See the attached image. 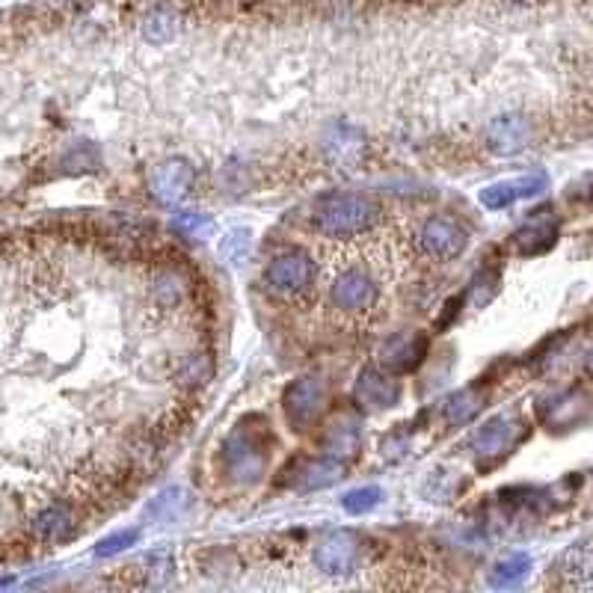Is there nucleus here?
I'll return each mask as SVG.
<instances>
[{"label":"nucleus","instance_id":"1","mask_svg":"<svg viewBox=\"0 0 593 593\" xmlns=\"http://www.w3.org/2000/svg\"><path fill=\"white\" fill-rule=\"evenodd\" d=\"M380 218V208L371 197H362V193H348V190H336V193H327L315 202V214H311V223H315V232H320L324 237H336V241H350V237H359L371 232V226Z\"/></svg>","mask_w":593,"mask_h":593},{"label":"nucleus","instance_id":"2","mask_svg":"<svg viewBox=\"0 0 593 593\" xmlns=\"http://www.w3.org/2000/svg\"><path fill=\"white\" fill-rule=\"evenodd\" d=\"M271 452H267V434L262 427H253L244 422L226 436V443L220 448V463L232 480L241 484H255L267 469Z\"/></svg>","mask_w":593,"mask_h":593},{"label":"nucleus","instance_id":"3","mask_svg":"<svg viewBox=\"0 0 593 593\" xmlns=\"http://www.w3.org/2000/svg\"><path fill=\"white\" fill-rule=\"evenodd\" d=\"M315 274L318 271H315V262H311L309 253L285 250L264 267V285L283 300H297V297H306L311 292Z\"/></svg>","mask_w":593,"mask_h":593},{"label":"nucleus","instance_id":"4","mask_svg":"<svg viewBox=\"0 0 593 593\" xmlns=\"http://www.w3.org/2000/svg\"><path fill=\"white\" fill-rule=\"evenodd\" d=\"M528 427L526 422L513 413L493 415L490 422L480 424L475 436H472V454L478 457V463H499L501 457H508L522 440H526Z\"/></svg>","mask_w":593,"mask_h":593},{"label":"nucleus","instance_id":"5","mask_svg":"<svg viewBox=\"0 0 593 593\" xmlns=\"http://www.w3.org/2000/svg\"><path fill=\"white\" fill-rule=\"evenodd\" d=\"M327 401H330V392H327V383L320 377H300L285 389V419H288L294 431H309L327 410Z\"/></svg>","mask_w":593,"mask_h":593},{"label":"nucleus","instance_id":"6","mask_svg":"<svg viewBox=\"0 0 593 593\" xmlns=\"http://www.w3.org/2000/svg\"><path fill=\"white\" fill-rule=\"evenodd\" d=\"M330 300L341 315H368L380 300V285L362 267H345L332 279Z\"/></svg>","mask_w":593,"mask_h":593},{"label":"nucleus","instance_id":"7","mask_svg":"<svg viewBox=\"0 0 593 593\" xmlns=\"http://www.w3.org/2000/svg\"><path fill=\"white\" fill-rule=\"evenodd\" d=\"M537 415L549 431H573L593 422V395L582 389H566V392L543 398L537 404Z\"/></svg>","mask_w":593,"mask_h":593},{"label":"nucleus","instance_id":"8","mask_svg":"<svg viewBox=\"0 0 593 593\" xmlns=\"http://www.w3.org/2000/svg\"><path fill=\"white\" fill-rule=\"evenodd\" d=\"M419 246L434 262H452L469 246V232L454 218L436 214V218L424 220L422 232H419Z\"/></svg>","mask_w":593,"mask_h":593},{"label":"nucleus","instance_id":"9","mask_svg":"<svg viewBox=\"0 0 593 593\" xmlns=\"http://www.w3.org/2000/svg\"><path fill=\"white\" fill-rule=\"evenodd\" d=\"M359 555H362V540L359 534L341 528V531H330L318 540L315 547V566L327 575H348L357 570Z\"/></svg>","mask_w":593,"mask_h":593},{"label":"nucleus","instance_id":"10","mask_svg":"<svg viewBox=\"0 0 593 593\" xmlns=\"http://www.w3.org/2000/svg\"><path fill=\"white\" fill-rule=\"evenodd\" d=\"M357 404L368 413H380V410H392L401 401V383L395 380L392 371L386 368H362L357 377V389H353Z\"/></svg>","mask_w":593,"mask_h":593},{"label":"nucleus","instance_id":"11","mask_svg":"<svg viewBox=\"0 0 593 593\" xmlns=\"http://www.w3.org/2000/svg\"><path fill=\"white\" fill-rule=\"evenodd\" d=\"M549 188L547 172H528V176H517V179L496 181V184H487L480 190L478 199L480 205L490 208V211H501V208H510L519 199H531L537 193H543Z\"/></svg>","mask_w":593,"mask_h":593},{"label":"nucleus","instance_id":"12","mask_svg":"<svg viewBox=\"0 0 593 593\" xmlns=\"http://www.w3.org/2000/svg\"><path fill=\"white\" fill-rule=\"evenodd\" d=\"M193 170H190L184 160H167V163H160L155 167L149 179V190L151 197L163 202V205H179L184 199L190 197V190H193Z\"/></svg>","mask_w":593,"mask_h":593},{"label":"nucleus","instance_id":"13","mask_svg":"<svg viewBox=\"0 0 593 593\" xmlns=\"http://www.w3.org/2000/svg\"><path fill=\"white\" fill-rule=\"evenodd\" d=\"M424 357H427V339L422 332H398L380 348V366L392 374H410L422 366Z\"/></svg>","mask_w":593,"mask_h":593},{"label":"nucleus","instance_id":"14","mask_svg":"<svg viewBox=\"0 0 593 593\" xmlns=\"http://www.w3.org/2000/svg\"><path fill=\"white\" fill-rule=\"evenodd\" d=\"M359 445H362V431H359L357 415H339L336 422L327 424L324 431V440H320V452L330 454L336 460L350 463L357 457Z\"/></svg>","mask_w":593,"mask_h":593},{"label":"nucleus","instance_id":"15","mask_svg":"<svg viewBox=\"0 0 593 593\" xmlns=\"http://www.w3.org/2000/svg\"><path fill=\"white\" fill-rule=\"evenodd\" d=\"M558 241V220L549 218V211H534V218H528L513 235V244L522 255H540L552 250Z\"/></svg>","mask_w":593,"mask_h":593},{"label":"nucleus","instance_id":"16","mask_svg":"<svg viewBox=\"0 0 593 593\" xmlns=\"http://www.w3.org/2000/svg\"><path fill=\"white\" fill-rule=\"evenodd\" d=\"M362 149H366V140L350 125H332L327 137H324V151L339 170H353L362 160Z\"/></svg>","mask_w":593,"mask_h":593},{"label":"nucleus","instance_id":"17","mask_svg":"<svg viewBox=\"0 0 593 593\" xmlns=\"http://www.w3.org/2000/svg\"><path fill=\"white\" fill-rule=\"evenodd\" d=\"M345 469H348V463L336 460L330 454H320V457H315L297 472L294 484H297V490H324V487L345 478Z\"/></svg>","mask_w":593,"mask_h":593},{"label":"nucleus","instance_id":"18","mask_svg":"<svg viewBox=\"0 0 593 593\" xmlns=\"http://www.w3.org/2000/svg\"><path fill=\"white\" fill-rule=\"evenodd\" d=\"M528 123L522 116H499L487 128V146L499 155H513L526 146Z\"/></svg>","mask_w":593,"mask_h":593},{"label":"nucleus","instance_id":"19","mask_svg":"<svg viewBox=\"0 0 593 593\" xmlns=\"http://www.w3.org/2000/svg\"><path fill=\"white\" fill-rule=\"evenodd\" d=\"M188 279L176 267H163L151 279V297L160 309H179L181 303L188 300Z\"/></svg>","mask_w":593,"mask_h":593},{"label":"nucleus","instance_id":"20","mask_svg":"<svg viewBox=\"0 0 593 593\" xmlns=\"http://www.w3.org/2000/svg\"><path fill=\"white\" fill-rule=\"evenodd\" d=\"M33 531L45 543H60V540H66L75 531V517H72V510L66 505H54V508L39 513L36 522H33Z\"/></svg>","mask_w":593,"mask_h":593},{"label":"nucleus","instance_id":"21","mask_svg":"<svg viewBox=\"0 0 593 593\" xmlns=\"http://www.w3.org/2000/svg\"><path fill=\"white\" fill-rule=\"evenodd\" d=\"M484 401H487V395L480 389H463V392H457V395L445 401V422L454 424V427L469 424L484 410Z\"/></svg>","mask_w":593,"mask_h":593},{"label":"nucleus","instance_id":"22","mask_svg":"<svg viewBox=\"0 0 593 593\" xmlns=\"http://www.w3.org/2000/svg\"><path fill=\"white\" fill-rule=\"evenodd\" d=\"M528 573H531V555L517 552V555H508L505 561L493 566L490 584L493 587H517V584L526 582Z\"/></svg>","mask_w":593,"mask_h":593},{"label":"nucleus","instance_id":"23","mask_svg":"<svg viewBox=\"0 0 593 593\" xmlns=\"http://www.w3.org/2000/svg\"><path fill=\"white\" fill-rule=\"evenodd\" d=\"M188 493L184 490H163L160 496H155V499L149 501V508H146V513H149L151 519H158V522H172V519H179L184 510H188Z\"/></svg>","mask_w":593,"mask_h":593},{"label":"nucleus","instance_id":"24","mask_svg":"<svg viewBox=\"0 0 593 593\" xmlns=\"http://www.w3.org/2000/svg\"><path fill=\"white\" fill-rule=\"evenodd\" d=\"M253 250V235L246 229H232L223 241H220V253L229 264H241Z\"/></svg>","mask_w":593,"mask_h":593},{"label":"nucleus","instance_id":"25","mask_svg":"<svg viewBox=\"0 0 593 593\" xmlns=\"http://www.w3.org/2000/svg\"><path fill=\"white\" fill-rule=\"evenodd\" d=\"M380 487H359V490H350L345 499H341V505H345V510L348 513H357V517H362V513H368V510H374L377 505H380Z\"/></svg>","mask_w":593,"mask_h":593},{"label":"nucleus","instance_id":"26","mask_svg":"<svg viewBox=\"0 0 593 593\" xmlns=\"http://www.w3.org/2000/svg\"><path fill=\"white\" fill-rule=\"evenodd\" d=\"M172 226L184 237H205L211 232V218L208 214H197V211H179L172 218Z\"/></svg>","mask_w":593,"mask_h":593},{"label":"nucleus","instance_id":"27","mask_svg":"<svg viewBox=\"0 0 593 593\" xmlns=\"http://www.w3.org/2000/svg\"><path fill=\"white\" fill-rule=\"evenodd\" d=\"M137 537H140V531H137V528H125V531H116V534L104 537L102 543L95 547V555L98 558L119 555V552H125V549H131L134 543H137Z\"/></svg>","mask_w":593,"mask_h":593},{"label":"nucleus","instance_id":"28","mask_svg":"<svg viewBox=\"0 0 593 593\" xmlns=\"http://www.w3.org/2000/svg\"><path fill=\"white\" fill-rule=\"evenodd\" d=\"M176 33V19H172V12H151L149 19H146V36L151 42H163V39H170Z\"/></svg>","mask_w":593,"mask_h":593},{"label":"nucleus","instance_id":"29","mask_svg":"<svg viewBox=\"0 0 593 593\" xmlns=\"http://www.w3.org/2000/svg\"><path fill=\"white\" fill-rule=\"evenodd\" d=\"M566 566H573L575 575H593V552L587 547H575L566 552Z\"/></svg>","mask_w":593,"mask_h":593},{"label":"nucleus","instance_id":"30","mask_svg":"<svg viewBox=\"0 0 593 593\" xmlns=\"http://www.w3.org/2000/svg\"><path fill=\"white\" fill-rule=\"evenodd\" d=\"M584 371H587V374L593 377V350L587 353V357H584Z\"/></svg>","mask_w":593,"mask_h":593}]
</instances>
